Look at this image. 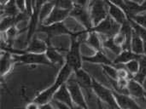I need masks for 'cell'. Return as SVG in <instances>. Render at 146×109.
Here are the masks:
<instances>
[{
    "instance_id": "obj_1",
    "label": "cell",
    "mask_w": 146,
    "mask_h": 109,
    "mask_svg": "<svg viewBox=\"0 0 146 109\" xmlns=\"http://www.w3.org/2000/svg\"><path fill=\"white\" fill-rule=\"evenodd\" d=\"M73 73H74V70L66 63L63 64L62 68L59 70L54 83L50 87L38 93L33 99V102L38 104V106L50 102L56 91L68 81V79L72 76Z\"/></svg>"
},
{
    "instance_id": "obj_2",
    "label": "cell",
    "mask_w": 146,
    "mask_h": 109,
    "mask_svg": "<svg viewBox=\"0 0 146 109\" xmlns=\"http://www.w3.org/2000/svg\"><path fill=\"white\" fill-rule=\"evenodd\" d=\"M87 32L86 30L81 32H76L70 36V46L68 50L67 55H65V63L68 65L74 72L81 68L83 64V55H81V42L80 37Z\"/></svg>"
},
{
    "instance_id": "obj_3",
    "label": "cell",
    "mask_w": 146,
    "mask_h": 109,
    "mask_svg": "<svg viewBox=\"0 0 146 109\" xmlns=\"http://www.w3.org/2000/svg\"><path fill=\"white\" fill-rule=\"evenodd\" d=\"M13 58L15 63H19L21 65H27V66L44 65L49 67H54L53 64L47 58L45 53L27 52L24 50V51L21 54L13 55Z\"/></svg>"
},
{
    "instance_id": "obj_4",
    "label": "cell",
    "mask_w": 146,
    "mask_h": 109,
    "mask_svg": "<svg viewBox=\"0 0 146 109\" xmlns=\"http://www.w3.org/2000/svg\"><path fill=\"white\" fill-rule=\"evenodd\" d=\"M92 92L100 102L105 103L108 107L111 108H119L114 96L113 90L105 87L94 78L92 79Z\"/></svg>"
},
{
    "instance_id": "obj_5",
    "label": "cell",
    "mask_w": 146,
    "mask_h": 109,
    "mask_svg": "<svg viewBox=\"0 0 146 109\" xmlns=\"http://www.w3.org/2000/svg\"><path fill=\"white\" fill-rule=\"evenodd\" d=\"M73 74L68 79V81L66 82V85L69 91L73 102L74 104V107H78V108H87L88 105H87V101H86L85 94H84V91L80 87V85L78 84V82L76 81V79Z\"/></svg>"
},
{
    "instance_id": "obj_6",
    "label": "cell",
    "mask_w": 146,
    "mask_h": 109,
    "mask_svg": "<svg viewBox=\"0 0 146 109\" xmlns=\"http://www.w3.org/2000/svg\"><path fill=\"white\" fill-rule=\"evenodd\" d=\"M69 17H72L75 20H77L84 27V30H86L87 32H90L93 27L89 9H87L86 7L84 5L74 3V7L70 10Z\"/></svg>"
},
{
    "instance_id": "obj_7",
    "label": "cell",
    "mask_w": 146,
    "mask_h": 109,
    "mask_svg": "<svg viewBox=\"0 0 146 109\" xmlns=\"http://www.w3.org/2000/svg\"><path fill=\"white\" fill-rule=\"evenodd\" d=\"M89 12L94 26L109 15L107 2L105 0H92L89 3Z\"/></svg>"
},
{
    "instance_id": "obj_8",
    "label": "cell",
    "mask_w": 146,
    "mask_h": 109,
    "mask_svg": "<svg viewBox=\"0 0 146 109\" xmlns=\"http://www.w3.org/2000/svg\"><path fill=\"white\" fill-rule=\"evenodd\" d=\"M121 29V24L116 22L113 18L108 15L104 20L94 26L91 31L98 32L99 35H103L105 38L114 37Z\"/></svg>"
},
{
    "instance_id": "obj_9",
    "label": "cell",
    "mask_w": 146,
    "mask_h": 109,
    "mask_svg": "<svg viewBox=\"0 0 146 109\" xmlns=\"http://www.w3.org/2000/svg\"><path fill=\"white\" fill-rule=\"evenodd\" d=\"M38 32H41L47 35L48 39H51L54 37L62 36V35H68L71 36L74 33V32L70 31L63 21L52 23L49 25L41 24L38 28H37Z\"/></svg>"
},
{
    "instance_id": "obj_10",
    "label": "cell",
    "mask_w": 146,
    "mask_h": 109,
    "mask_svg": "<svg viewBox=\"0 0 146 109\" xmlns=\"http://www.w3.org/2000/svg\"><path fill=\"white\" fill-rule=\"evenodd\" d=\"M47 1L48 0H36L35 5H34L33 10V14L30 17L29 25L27 27V39H26L27 44H28L30 42L32 38L34 36V32L37 31V26L39 21V14H40L41 8Z\"/></svg>"
},
{
    "instance_id": "obj_11",
    "label": "cell",
    "mask_w": 146,
    "mask_h": 109,
    "mask_svg": "<svg viewBox=\"0 0 146 109\" xmlns=\"http://www.w3.org/2000/svg\"><path fill=\"white\" fill-rule=\"evenodd\" d=\"M74 76L78 82V84L80 85V87L83 89L84 91H86L87 93L90 91H92V77L86 70H84L82 67L74 72Z\"/></svg>"
},
{
    "instance_id": "obj_12",
    "label": "cell",
    "mask_w": 146,
    "mask_h": 109,
    "mask_svg": "<svg viewBox=\"0 0 146 109\" xmlns=\"http://www.w3.org/2000/svg\"><path fill=\"white\" fill-rule=\"evenodd\" d=\"M70 10L71 9H62V8L54 6L50 14L49 15V16L44 20V21L42 24L49 25V24H52V23L64 21L68 17H69Z\"/></svg>"
},
{
    "instance_id": "obj_13",
    "label": "cell",
    "mask_w": 146,
    "mask_h": 109,
    "mask_svg": "<svg viewBox=\"0 0 146 109\" xmlns=\"http://www.w3.org/2000/svg\"><path fill=\"white\" fill-rule=\"evenodd\" d=\"M113 92L119 108L133 109L140 108L138 102H136V100L133 98L131 96H129L128 94L120 93L115 91H113Z\"/></svg>"
},
{
    "instance_id": "obj_14",
    "label": "cell",
    "mask_w": 146,
    "mask_h": 109,
    "mask_svg": "<svg viewBox=\"0 0 146 109\" xmlns=\"http://www.w3.org/2000/svg\"><path fill=\"white\" fill-rule=\"evenodd\" d=\"M83 61L88 63L98 65H115L113 61L107 56L103 50L95 51L93 55L89 56L83 55Z\"/></svg>"
},
{
    "instance_id": "obj_15",
    "label": "cell",
    "mask_w": 146,
    "mask_h": 109,
    "mask_svg": "<svg viewBox=\"0 0 146 109\" xmlns=\"http://www.w3.org/2000/svg\"><path fill=\"white\" fill-rule=\"evenodd\" d=\"M52 99L55 100V101H56V102H62V103L66 104L69 108H75L74 102H73L72 97H71V96H70L69 91H68V87H67L66 83H65L64 85H62L56 91V92L54 94Z\"/></svg>"
},
{
    "instance_id": "obj_16",
    "label": "cell",
    "mask_w": 146,
    "mask_h": 109,
    "mask_svg": "<svg viewBox=\"0 0 146 109\" xmlns=\"http://www.w3.org/2000/svg\"><path fill=\"white\" fill-rule=\"evenodd\" d=\"M128 95L134 98L136 101L144 98L146 96V92L143 87V85L134 79H130L127 85Z\"/></svg>"
},
{
    "instance_id": "obj_17",
    "label": "cell",
    "mask_w": 146,
    "mask_h": 109,
    "mask_svg": "<svg viewBox=\"0 0 146 109\" xmlns=\"http://www.w3.org/2000/svg\"><path fill=\"white\" fill-rule=\"evenodd\" d=\"M108 3V9H109V15L113 18L116 22H118L119 24L122 25L124 22H126L129 18L127 17L125 10L123 9H121V7L115 5L111 3H110L109 1L105 0Z\"/></svg>"
},
{
    "instance_id": "obj_18",
    "label": "cell",
    "mask_w": 146,
    "mask_h": 109,
    "mask_svg": "<svg viewBox=\"0 0 146 109\" xmlns=\"http://www.w3.org/2000/svg\"><path fill=\"white\" fill-rule=\"evenodd\" d=\"M50 39L47 38V43H48V48L45 51V55L47 58L50 60V61L53 64V66L56 65H63L65 64V56H63L56 48H54L50 42Z\"/></svg>"
},
{
    "instance_id": "obj_19",
    "label": "cell",
    "mask_w": 146,
    "mask_h": 109,
    "mask_svg": "<svg viewBox=\"0 0 146 109\" xmlns=\"http://www.w3.org/2000/svg\"><path fill=\"white\" fill-rule=\"evenodd\" d=\"M48 48L47 41H44L38 38L36 36H33L30 42L27 44V48L25 50L27 52H33V53H45Z\"/></svg>"
},
{
    "instance_id": "obj_20",
    "label": "cell",
    "mask_w": 146,
    "mask_h": 109,
    "mask_svg": "<svg viewBox=\"0 0 146 109\" xmlns=\"http://www.w3.org/2000/svg\"><path fill=\"white\" fill-rule=\"evenodd\" d=\"M140 55L135 54L130 49H124L116 55V57L113 60V62L115 66L118 67H121V65L127 63L128 61L133 59H138Z\"/></svg>"
},
{
    "instance_id": "obj_21",
    "label": "cell",
    "mask_w": 146,
    "mask_h": 109,
    "mask_svg": "<svg viewBox=\"0 0 146 109\" xmlns=\"http://www.w3.org/2000/svg\"><path fill=\"white\" fill-rule=\"evenodd\" d=\"M15 63V62L14 61L13 55L9 51L3 50V53L1 55V75L2 77L6 76L10 72Z\"/></svg>"
},
{
    "instance_id": "obj_22",
    "label": "cell",
    "mask_w": 146,
    "mask_h": 109,
    "mask_svg": "<svg viewBox=\"0 0 146 109\" xmlns=\"http://www.w3.org/2000/svg\"><path fill=\"white\" fill-rule=\"evenodd\" d=\"M86 43L94 51L101 50H103V47H104L103 41L101 40L100 35L94 31H90L87 32L86 38Z\"/></svg>"
},
{
    "instance_id": "obj_23",
    "label": "cell",
    "mask_w": 146,
    "mask_h": 109,
    "mask_svg": "<svg viewBox=\"0 0 146 109\" xmlns=\"http://www.w3.org/2000/svg\"><path fill=\"white\" fill-rule=\"evenodd\" d=\"M125 12L130 19L136 15L144 13V10L141 4L134 0H125Z\"/></svg>"
},
{
    "instance_id": "obj_24",
    "label": "cell",
    "mask_w": 146,
    "mask_h": 109,
    "mask_svg": "<svg viewBox=\"0 0 146 109\" xmlns=\"http://www.w3.org/2000/svg\"><path fill=\"white\" fill-rule=\"evenodd\" d=\"M131 50L139 55L145 54V41L134 31L131 39Z\"/></svg>"
},
{
    "instance_id": "obj_25",
    "label": "cell",
    "mask_w": 146,
    "mask_h": 109,
    "mask_svg": "<svg viewBox=\"0 0 146 109\" xmlns=\"http://www.w3.org/2000/svg\"><path fill=\"white\" fill-rule=\"evenodd\" d=\"M20 12L15 0H9L4 5H2V14H4L5 16H16Z\"/></svg>"
},
{
    "instance_id": "obj_26",
    "label": "cell",
    "mask_w": 146,
    "mask_h": 109,
    "mask_svg": "<svg viewBox=\"0 0 146 109\" xmlns=\"http://www.w3.org/2000/svg\"><path fill=\"white\" fill-rule=\"evenodd\" d=\"M139 68L138 73L133 76V79H134L135 80H137L139 83H143L144 80L146 78V55H141L139 58Z\"/></svg>"
},
{
    "instance_id": "obj_27",
    "label": "cell",
    "mask_w": 146,
    "mask_h": 109,
    "mask_svg": "<svg viewBox=\"0 0 146 109\" xmlns=\"http://www.w3.org/2000/svg\"><path fill=\"white\" fill-rule=\"evenodd\" d=\"M5 33V41H6V46L12 47V43L15 41V38L18 35L19 29L17 26H13L12 27L9 28L7 31L3 32ZM4 46V45H3Z\"/></svg>"
},
{
    "instance_id": "obj_28",
    "label": "cell",
    "mask_w": 146,
    "mask_h": 109,
    "mask_svg": "<svg viewBox=\"0 0 146 109\" xmlns=\"http://www.w3.org/2000/svg\"><path fill=\"white\" fill-rule=\"evenodd\" d=\"M103 46H104V48L110 50L111 52H113L116 55L122 50V48L115 44V42L114 41L113 37L112 38H106L103 41Z\"/></svg>"
},
{
    "instance_id": "obj_29",
    "label": "cell",
    "mask_w": 146,
    "mask_h": 109,
    "mask_svg": "<svg viewBox=\"0 0 146 109\" xmlns=\"http://www.w3.org/2000/svg\"><path fill=\"white\" fill-rule=\"evenodd\" d=\"M54 3L51 2V1H50V0H48L43 6H42V8H41V10H40V14H39V22L42 24L44 21V20L49 16V15L50 14V12H51V10L53 9V8H54Z\"/></svg>"
},
{
    "instance_id": "obj_30",
    "label": "cell",
    "mask_w": 146,
    "mask_h": 109,
    "mask_svg": "<svg viewBox=\"0 0 146 109\" xmlns=\"http://www.w3.org/2000/svg\"><path fill=\"white\" fill-rule=\"evenodd\" d=\"M103 72L108 79H118V67L115 65H102Z\"/></svg>"
},
{
    "instance_id": "obj_31",
    "label": "cell",
    "mask_w": 146,
    "mask_h": 109,
    "mask_svg": "<svg viewBox=\"0 0 146 109\" xmlns=\"http://www.w3.org/2000/svg\"><path fill=\"white\" fill-rule=\"evenodd\" d=\"M138 59H133L127 63L124 64V67L127 69V71L129 73V74L133 78V76L138 73L139 68V61Z\"/></svg>"
},
{
    "instance_id": "obj_32",
    "label": "cell",
    "mask_w": 146,
    "mask_h": 109,
    "mask_svg": "<svg viewBox=\"0 0 146 109\" xmlns=\"http://www.w3.org/2000/svg\"><path fill=\"white\" fill-rule=\"evenodd\" d=\"M13 26H16L15 16H4L1 20V32H3Z\"/></svg>"
},
{
    "instance_id": "obj_33",
    "label": "cell",
    "mask_w": 146,
    "mask_h": 109,
    "mask_svg": "<svg viewBox=\"0 0 146 109\" xmlns=\"http://www.w3.org/2000/svg\"><path fill=\"white\" fill-rule=\"evenodd\" d=\"M51 1L55 6L66 9H72L74 5V2L73 0H50Z\"/></svg>"
},
{
    "instance_id": "obj_34",
    "label": "cell",
    "mask_w": 146,
    "mask_h": 109,
    "mask_svg": "<svg viewBox=\"0 0 146 109\" xmlns=\"http://www.w3.org/2000/svg\"><path fill=\"white\" fill-rule=\"evenodd\" d=\"M130 21H131V24H132V26H133V31L145 41L146 42V28L143 27L142 26L139 25L138 23H136L135 21H133V20L130 19Z\"/></svg>"
},
{
    "instance_id": "obj_35",
    "label": "cell",
    "mask_w": 146,
    "mask_h": 109,
    "mask_svg": "<svg viewBox=\"0 0 146 109\" xmlns=\"http://www.w3.org/2000/svg\"><path fill=\"white\" fill-rule=\"evenodd\" d=\"M130 19L133 20V21H135L136 23H138L139 25L142 26L143 27L146 28V13H145V14L140 13L139 15H136L133 16Z\"/></svg>"
},
{
    "instance_id": "obj_36",
    "label": "cell",
    "mask_w": 146,
    "mask_h": 109,
    "mask_svg": "<svg viewBox=\"0 0 146 109\" xmlns=\"http://www.w3.org/2000/svg\"><path fill=\"white\" fill-rule=\"evenodd\" d=\"M16 5L21 12H24L27 9V1L26 0H15Z\"/></svg>"
},
{
    "instance_id": "obj_37",
    "label": "cell",
    "mask_w": 146,
    "mask_h": 109,
    "mask_svg": "<svg viewBox=\"0 0 146 109\" xmlns=\"http://www.w3.org/2000/svg\"><path fill=\"white\" fill-rule=\"evenodd\" d=\"M107 1H109L110 3H111L115 5L121 7V9H123L125 10V0H107Z\"/></svg>"
},
{
    "instance_id": "obj_38",
    "label": "cell",
    "mask_w": 146,
    "mask_h": 109,
    "mask_svg": "<svg viewBox=\"0 0 146 109\" xmlns=\"http://www.w3.org/2000/svg\"><path fill=\"white\" fill-rule=\"evenodd\" d=\"M26 108H28V109L39 108V106H38V104H37L35 102H33H33H30L29 104H27V105L26 106Z\"/></svg>"
},
{
    "instance_id": "obj_39",
    "label": "cell",
    "mask_w": 146,
    "mask_h": 109,
    "mask_svg": "<svg viewBox=\"0 0 146 109\" xmlns=\"http://www.w3.org/2000/svg\"><path fill=\"white\" fill-rule=\"evenodd\" d=\"M89 0H74V3H77V4H80V5H84L86 6V4L87 3Z\"/></svg>"
},
{
    "instance_id": "obj_40",
    "label": "cell",
    "mask_w": 146,
    "mask_h": 109,
    "mask_svg": "<svg viewBox=\"0 0 146 109\" xmlns=\"http://www.w3.org/2000/svg\"><path fill=\"white\" fill-rule=\"evenodd\" d=\"M141 6H142V8H143L144 12H146V0H145V1L141 3Z\"/></svg>"
},
{
    "instance_id": "obj_41",
    "label": "cell",
    "mask_w": 146,
    "mask_h": 109,
    "mask_svg": "<svg viewBox=\"0 0 146 109\" xmlns=\"http://www.w3.org/2000/svg\"><path fill=\"white\" fill-rule=\"evenodd\" d=\"M142 85H143V87H144V89H145V91L146 92V78L144 80V82L142 83Z\"/></svg>"
},
{
    "instance_id": "obj_42",
    "label": "cell",
    "mask_w": 146,
    "mask_h": 109,
    "mask_svg": "<svg viewBox=\"0 0 146 109\" xmlns=\"http://www.w3.org/2000/svg\"><path fill=\"white\" fill-rule=\"evenodd\" d=\"M134 1H135V2H137V3H140V4H141V3H143V2H144V1H145V0H134Z\"/></svg>"
}]
</instances>
